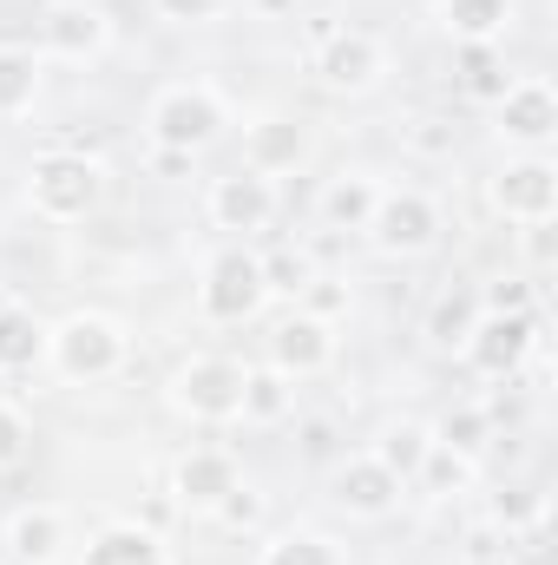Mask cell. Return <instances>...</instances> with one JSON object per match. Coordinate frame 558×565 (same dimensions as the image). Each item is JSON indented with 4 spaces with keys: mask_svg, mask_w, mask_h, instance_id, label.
<instances>
[{
    "mask_svg": "<svg viewBox=\"0 0 558 565\" xmlns=\"http://www.w3.org/2000/svg\"><path fill=\"white\" fill-rule=\"evenodd\" d=\"M230 487H237V460H230L224 447H191V454L178 460V473H171V500H178L184 513H217Z\"/></svg>",
    "mask_w": 558,
    "mask_h": 565,
    "instance_id": "15",
    "label": "cell"
},
{
    "mask_svg": "<svg viewBox=\"0 0 558 565\" xmlns=\"http://www.w3.org/2000/svg\"><path fill=\"white\" fill-rule=\"evenodd\" d=\"M33 99H40V53L0 46V119H26Z\"/></svg>",
    "mask_w": 558,
    "mask_h": 565,
    "instance_id": "24",
    "label": "cell"
},
{
    "mask_svg": "<svg viewBox=\"0 0 558 565\" xmlns=\"http://www.w3.org/2000/svg\"><path fill=\"white\" fill-rule=\"evenodd\" d=\"M106 40H112V26H106L99 0H46L40 7V53L93 60V53H106Z\"/></svg>",
    "mask_w": 558,
    "mask_h": 565,
    "instance_id": "9",
    "label": "cell"
},
{
    "mask_svg": "<svg viewBox=\"0 0 558 565\" xmlns=\"http://www.w3.org/2000/svg\"><path fill=\"white\" fill-rule=\"evenodd\" d=\"M79 565H164V540L139 520H112V526H99L86 540Z\"/></svg>",
    "mask_w": 558,
    "mask_h": 565,
    "instance_id": "17",
    "label": "cell"
},
{
    "mask_svg": "<svg viewBox=\"0 0 558 565\" xmlns=\"http://www.w3.org/2000/svg\"><path fill=\"white\" fill-rule=\"evenodd\" d=\"M473 480V460L466 454H453V447H427V460H420L415 487L420 493H433V500H447V493H460Z\"/></svg>",
    "mask_w": 558,
    "mask_h": 565,
    "instance_id": "30",
    "label": "cell"
},
{
    "mask_svg": "<svg viewBox=\"0 0 558 565\" xmlns=\"http://www.w3.org/2000/svg\"><path fill=\"white\" fill-rule=\"evenodd\" d=\"M296 302H302L309 316H322V322H335V316L348 309V289H342V282H329V277H315L309 289H302V296H296Z\"/></svg>",
    "mask_w": 558,
    "mask_h": 565,
    "instance_id": "34",
    "label": "cell"
},
{
    "mask_svg": "<svg viewBox=\"0 0 558 565\" xmlns=\"http://www.w3.org/2000/svg\"><path fill=\"white\" fill-rule=\"evenodd\" d=\"M533 342H539V316H480L473 335L460 342V355H466L480 375L506 382V375L533 355Z\"/></svg>",
    "mask_w": 558,
    "mask_h": 565,
    "instance_id": "11",
    "label": "cell"
},
{
    "mask_svg": "<svg viewBox=\"0 0 558 565\" xmlns=\"http://www.w3.org/2000/svg\"><path fill=\"white\" fill-rule=\"evenodd\" d=\"M257 565H342V546L309 533V526H289V533H270V546H264Z\"/></svg>",
    "mask_w": 558,
    "mask_h": 565,
    "instance_id": "27",
    "label": "cell"
},
{
    "mask_svg": "<svg viewBox=\"0 0 558 565\" xmlns=\"http://www.w3.org/2000/svg\"><path fill=\"white\" fill-rule=\"evenodd\" d=\"M144 126H151V151H184V158H197L204 145L230 126V113H224L217 86H204V79H178V86H164V93L151 99Z\"/></svg>",
    "mask_w": 558,
    "mask_h": 565,
    "instance_id": "1",
    "label": "cell"
},
{
    "mask_svg": "<svg viewBox=\"0 0 558 565\" xmlns=\"http://www.w3.org/2000/svg\"><path fill=\"white\" fill-rule=\"evenodd\" d=\"M375 198H382V184H375L368 171H342V178L322 184V224H329V231H368Z\"/></svg>",
    "mask_w": 558,
    "mask_h": 565,
    "instance_id": "19",
    "label": "cell"
},
{
    "mask_svg": "<svg viewBox=\"0 0 558 565\" xmlns=\"http://www.w3.org/2000/svg\"><path fill=\"white\" fill-rule=\"evenodd\" d=\"M526 231H533L526 237L533 244V264H552V224H526Z\"/></svg>",
    "mask_w": 558,
    "mask_h": 565,
    "instance_id": "38",
    "label": "cell"
},
{
    "mask_svg": "<svg viewBox=\"0 0 558 565\" xmlns=\"http://www.w3.org/2000/svg\"><path fill=\"white\" fill-rule=\"evenodd\" d=\"M257 264H264V289H270V296H302V289L315 282V257H309L302 244H277V250H264Z\"/></svg>",
    "mask_w": 558,
    "mask_h": 565,
    "instance_id": "29",
    "label": "cell"
},
{
    "mask_svg": "<svg viewBox=\"0 0 558 565\" xmlns=\"http://www.w3.org/2000/svg\"><path fill=\"white\" fill-rule=\"evenodd\" d=\"M415 151H427V158H447L453 151V119H415Z\"/></svg>",
    "mask_w": 558,
    "mask_h": 565,
    "instance_id": "36",
    "label": "cell"
},
{
    "mask_svg": "<svg viewBox=\"0 0 558 565\" xmlns=\"http://www.w3.org/2000/svg\"><path fill=\"white\" fill-rule=\"evenodd\" d=\"M382 73H388V53H382L375 33L335 26L329 40H315V79H322L329 93H368Z\"/></svg>",
    "mask_w": 558,
    "mask_h": 565,
    "instance_id": "8",
    "label": "cell"
},
{
    "mask_svg": "<svg viewBox=\"0 0 558 565\" xmlns=\"http://www.w3.org/2000/svg\"><path fill=\"white\" fill-rule=\"evenodd\" d=\"M433 434V447H453V454H480L486 440H493V408H480V402H460V408H447L440 422L427 427Z\"/></svg>",
    "mask_w": 558,
    "mask_h": 565,
    "instance_id": "26",
    "label": "cell"
},
{
    "mask_svg": "<svg viewBox=\"0 0 558 565\" xmlns=\"http://www.w3.org/2000/svg\"><path fill=\"white\" fill-rule=\"evenodd\" d=\"M99 191H106V171L86 151H40L26 171V204L46 224H79L99 204Z\"/></svg>",
    "mask_w": 558,
    "mask_h": 565,
    "instance_id": "2",
    "label": "cell"
},
{
    "mask_svg": "<svg viewBox=\"0 0 558 565\" xmlns=\"http://www.w3.org/2000/svg\"><path fill=\"white\" fill-rule=\"evenodd\" d=\"M427 447H433V434L420 422H388L382 427V440H375V460L401 480V487H415V473H420V460H427Z\"/></svg>",
    "mask_w": 558,
    "mask_h": 565,
    "instance_id": "25",
    "label": "cell"
},
{
    "mask_svg": "<svg viewBox=\"0 0 558 565\" xmlns=\"http://www.w3.org/2000/svg\"><path fill=\"white\" fill-rule=\"evenodd\" d=\"M171 408L191 422H237L244 408V362L230 355H191L171 375Z\"/></svg>",
    "mask_w": 558,
    "mask_h": 565,
    "instance_id": "5",
    "label": "cell"
},
{
    "mask_svg": "<svg viewBox=\"0 0 558 565\" xmlns=\"http://www.w3.org/2000/svg\"><path fill=\"white\" fill-rule=\"evenodd\" d=\"M493 113H500V139L526 145V151H546V139L558 132V99L546 79H513Z\"/></svg>",
    "mask_w": 558,
    "mask_h": 565,
    "instance_id": "14",
    "label": "cell"
},
{
    "mask_svg": "<svg viewBox=\"0 0 558 565\" xmlns=\"http://www.w3.org/2000/svg\"><path fill=\"white\" fill-rule=\"evenodd\" d=\"M440 26L460 46H493L513 26V0H440Z\"/></svg>",
    "mask_w": 558,
    "mask_h": 565,
    "instance_id": "20",
    "label": "cell"
},
{
    "mask_svg": "<svg viewBox=\"0 0 558 565\" xmlns=\"http://www.w3.org/2000/svg\"><path fill=\"white\" fill-rule=\"evenodd\" d=\"M46 355V322L20 302H0V375H20Z\"/></svg>",
    "mask_w": 558,
    "mask_h": 565,
    "instance_id": "22",
    "label": "cell"
},
{
    "mask_svg": "<svg viewBox=\"0 0 558 565\" xmlns=\"http://www.w3.org/2000/svg\"><path fill=\"white\" fill-rule=\"evenodd\" d=\"M480 316H486V309H480V289H473V282H453V289H440L433 309H427V342H433V349H460Z\"/></svg>",
    "mask_w": 558,
    "mask_h": 565,
    "instance_id": "21",
    "label": "cell"
},
{
    "mask_svg": "<svg viewBox=\"0 0 558 565\" xmlns=\"http://www.w3.org/2000/svg\"><path fill=\"white\" fill-rule=\"evenodd\" d=\"M433 237H440V204L415 184H401V191L382 184L375 217H368V244L382 257H420V250H433Z\"/></svg>",
    "mask_w": 558,
    "mask_h": 565,
    "instance_id": "6",
    "label": "cell"
},
{
    "mask_svg": "<svg viewBox=\"0 0 558 565\" xmlns=\"http://www.w3.org/2000/svg\"><path fill=\"white\" fill-rule=\"evenodd\" d=\"M270 302V289H264V264H257V250H244V244H224L211 264H204V282H197V316L204 322H250L257 309Z\"/></svg>",
    "mask_w": 558,
    "mask_h": 565,
    "instance_id": "4",
    "label": "cell"
},
{
    "mask_svg": "<svg viewBox=\"0 0 558 565\" xmlns=\"http://www.w3.org/2000/svg\"><path fill=\"white\" fill-rule=\"evenodd\" d=\"M329 362H335V322H322V316H309V309L282 316L277 335H270V369L289 375V382H309V375H322Z\"/></svg>",
    "mask_w": 558,
    "mask_h": 565,
    "instance_id": "13",
    "label": "cell"
},
{
    "mask_svg": "<svg viewBox=\"0 0 558 565\" xmlns=\"http://www.w3.org/2000/svg\"><path fill=\"white\" fill-rule=\"evenodd\" d=\"M480 309L486 316H533V282L526 277H500L480 289Z\"/></svg>",
    "mask_w": 558,
    "mask_h": 565,
    "instance_id": "32",
    "label": "cell"
},
{
    "mask_svg": "<svg viewBox=\"0 0 558 565\" xmlns=\"http://www.w3.org/2000/svg\"><path fill=\"white\" fill-rule=\"evenodd\" d=\"M7 546H13L20 565H60V553H66V513H60V507H26V513H13Z\"/></svg>",
    "mask_w": 558,
    "mask_h": 565,
    "instance_id": "18",
    "label": "cell"
},
{
    "mask_svg": "<svg viewBox=\"0 0 558 565\" xmlns=\"http://www.w3.org/2000/svg\"><path fill=\"white\" fill-rule=\"evenodd\" d=\"M270 217H277V184L270 178H257V171H224V178H211V224L217 231H237V237H257V231H270Z\"/></svg>",
    "mask_w": 558,
    "mask_h": 565,
    "instance_id": "10",
    "label": "cell"
},
{
    "mask_svg": "<svg viewBox=\"0 0 558 565\" xmlns=\"http://www.w3.org/2000/svg\"><path fill=\"white\" fill-rule=\"evenodd\" d=\"M401 480L375 460V454H355V460H342L335 467V480H329V500L348 513V520H388L395 507H401Z\"/></svg>",
    "mask_w": 558,
    "mask_h": 565,
    "instance_id": "12",
    "label": "cell"
},
{
    "mask_svg": "<svg viewBox=\"0 0 558 565\" xmlns=\"http://www.w3.org/2000/svg\"><path fill=\"white\" fill-rule=\"evenodd\" d=\"M217 520H224V526H237V533H250V526H264V493L237 480V487L224 493V507H217Z\"/></svg>",
    "mask_w": 558,
    "mask_h": 565,
    "instance_id": "33",
    "label": "cell"
},
{
    "mask_svg": "<svg viewBox=\"0 0 558 565\" xmlns=\"http://www.w3.org/2000/svg\"><path fill=\"white\" fill-rule=\"evenodd\" d=\"M460 86H466V99L500 106V93L513 86V73H506V60L493 46H460Z\"/></svg>",
    "mask_w": 558,
    "mask_h": 565,
    "instance_id": "28",
    "label": "cell"
},
{
    "mask_svg": "<svg viewBox=\"0 0 558 565\" xmlns=\"http://www.w3.org/2000/svg\"><path fill=\"white\" fill-rule=\"evenodd\" d=\"M289 415H296V382L277 375V369H244V408H237V422L277 427Z\"/></svg>",
    "mask_w": 558,
    "mask_h": 565,
    "instance_id": "23",
    "label": "cell"
},
{
    "mask_svg": "<svg viewBox=\"0 0 558 565\" xmlns=\"http://www.w3.org/2000/svg\"><path fill=\"white\" fill-rule=\"evenodd\" d=\"M309 158V132H302V119H257L250 132H244V171H257V178H270L277 184L282 171H296Z\"/></svg>",
    "mask_w": 558,
    "mask_h": 565,
    "instance_id": "16",
    "label": "cell"
},
{
    "mask_svg": "<svg viewBox=\"0 0 558 565\" xmlns=\"http://www.w3.org/2000/svg\"><path fill=\"white\" fill-rule=\"evenodd\" d=\"M46 355H53V369L66 375V382H112L119 375V362H126V329L112 322V316H99V309H79V316H66L60 329H46Z\"/></svg>",
    "mask_w": 558,
    "mask_h": 565,
    "instance_id": "3",
    "label": "cell"
},
{
    "mask_svg": "<svg viewBox=\"0 0 558 565\" xmlns=\"http://www.w3.org/2000/svg\"><path fill=\"white\" fill-rule=\"evenodd\" d=\"M539 513H546V493H539V487H506V493L493 500V526H506V533L533 526Z\"/></svg>",
    "mask_w": 558,
    "mask_h": 565,
    "instance_id": "31",
    "label": "cell"
},
{
    "mask_svg": "<svg viewBox=\"0 0 558 565\" xmlns=\"http://www.w3.org/2000/svg\"><path fill=\"white\" fill-rule=\"evenodd\" d=\"M486 198H493V211H500L506 224H552L558 217V164L546 151H533V158L506 164Z\"/></svg>",
    "mask_w": 558,
    "mask_h": 565,
    "instance_id": "7",
    "label": "cell"
},
{
    "mask_svg": "<svg viewBox=\"0 0 558 565\" xmlns=\"http://www.w3.org/2000/svg\"><path fill=\"white\" fill-rule=\"evenodd\" d=\"M158 13H164V20H184V26H197V20H217V13H224V0H158Z\"/></svg>",
    "mask_w": 558,
    "mask_h": 565,
    "instance_id": "37",
    "label": "cell"
},
{
    "mask_svg": "<svg viewBox=\"0 0 558 565\" xmlns=\"http://www.w3.org/2000/svg\"><path fill=\"white\" fill-rule=\"evenodd\" d=\"M26 440H33V427H26V415L0 402V467H20V454H26Z\"/></svg>",
    "mask_w": 558,
    "mask_h": 565,
    "instance_id": "35",
    "label": "cell"
}]
</instances>
